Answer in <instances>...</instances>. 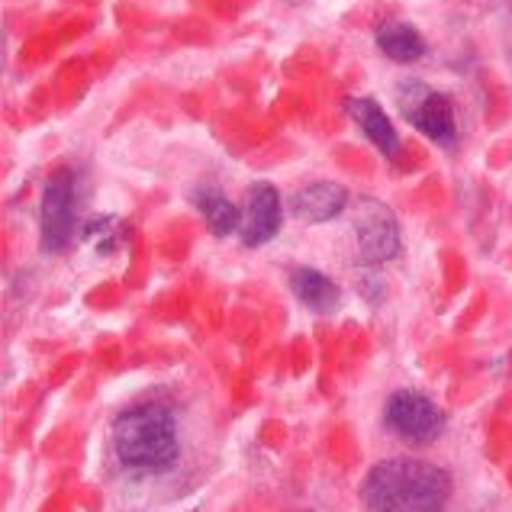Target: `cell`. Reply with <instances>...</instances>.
Returning <instances> with one entry per match:
<instances>
[{
    "instance_id": "5",
    "label": "cell",
    "mask_w": 512,
    "mask_h": 512,
    "mask_svg": "<svg viewBox=\"0 0 512 512\" xmlns=\"http://www.w3.org/2000/svg\"><path fill=\"white\" fill-rule=\"evenodd\" d=\"M355 239H358V265L380 268L400 255L403 236L400 219L387 203L374 197H361L355 207Z\"/></svg>"
},
{
    "instance_id": "9",
    "label": "cell",
    "mask_w": 512,
    "mask_h": 512,
    "mask_svg": "<svg viewBox=\"0 0 512 512\" xmlns=\"http://www.w3.org/2000/svg\"><path fill=\"white\" fill-rule=\"evenodd\" d=\"M351 123H355L364 139H368L374 149L384 155V158H397L400 155V133L393 120L387 116V110L377 104L374 97H351L345 104Z\"/></svg>"
},
{
    "instance_id": "12",
    "label": "cell",
    "mask_w": 512,
    "mask_h": 512,
    "mask_svg": "<svg viewBox=\"0 0 512 512\" xmlns=\"http://www.w3.org/2000/svg\"><path fill=\"white\" fill-rule=\"evenodd\" d=\"M374 42H377L380 55L390 58V62H397V65H413L429 49L426 36H422L413 23H403V20H390L384 26H377Z\"/></svg>"
},
{
    "instance_id": "6",
    "label": "cell",
    "mask_w": 512,
    "mask_h": 512,
    "mask_svg": "<svg viewBox=\"0 0 512 512\" xmlns=\"http://www.w3.org/2000/svg\"><path fill=\"white\" fill-rule=\"evenodd\" d=\"M384 426L406 445H432L445 432V413L426 393L397 390L384 406Z\"/></svg>"
},
{
    "instance_id": "13",
    "label": "cell",
    "mask_w": 512,
    "mask_h": 512,
    "mask_svg": "<svg viewBox=\"0 0 512 512\" xmlns=\"http://www.w3.org/2000/svg\"><path fill=\"white\" fill-rule=\"evenodd\" d=\"M116 236H120V223H116L113 216L91 219V223L84 226V239H91L97 245V252H113Z\"/></svg>"
},
{
    "instance_id": "4",
    "label": "cell",
    "mask_w": 512,
    "mask_h": 512,
    "mask_svg": "<svg viewBox=\"0 0 512 512\" xmlns=\"http://www.w3.org/2000/svg\"><path fill=\"white\" fill-rule=\"evenodd\" d=\"M393 97H397L403 120L413 129H419L426 139L442 145V149H451V145L458 142V116L448 94L435 91L426 81L403 78L393 87Z\"/></svg>"
},
{
    "instance_id": "7",
    "label": "cell",
    "mask_w": 512,
    "mask_h": 512,
    "mask_svg": "<svg viewBox=\"0 0 512 512\" xmlns=\"http://www.w3.org/2000/svg\"><path fill=\"white\" fill-rule=\"evenodd\" d=\"M284 223V203H281V190L271 181H255L248 187L245 197V210H242V229L239 239L245 248H261L268 245Z\"/></svg>"
},
{
    "instance_id": "1",
    "label": "cell",
    "mask_w": 512,
    "mask_h": 512,
    "mask_svg": "<svg viewBox=\"0 0 512 512\" xmlns=\"http://www.w3.org/2000/svg\"><path fill=\"white\" fill-rule=\"evenodd\" d=\"M451 500V474L422 458L377 461L361 484L368 512H445Z\"/></svg>"
},
{
    "instance_id": "15",
    "label": "cell",
    "mask_w": 512,
    "mask_h": 512,
    "mask_svg": "<svg viewBox=\"0 0 512 512\" xmlns=\"http://www.w3.org/2000/svg\"><path fill=\"white\" fill-rule=\"evenodd\" d=\"M190 512H194V509H190Z\"/></svg>"
},
{
    "instance_id": "8",
    "label": "cell",
    "mask_w": 512,
    "mask_h": 512,
    "mask_svg": "<svg viewBox=\"0 0 512 512\" xmlns=\"http://www.w3.org/2000/svg\"><path fill=\"white\" fill-rule=\"evenodd\" d=\"M351 207V194L348 187L339 181H313L300 187L294 197H290V213H294L300 223H332Z\"/></svg>"
},
{
    "instance_id": "11",
    "label": "cell",
    "mask_w": 512,
    "mask_h": 512,
    "mask_svg": "<svg viewBox=\"0 0 512 512\" xmlns=\"http://www.w3.org/2000/svg\"><path fill=\"white\" fill-rule=\"evenodd\" d=\"M190 200H194L197 213L203 216V223H207V229L216 239H226L232 232L242 229V210L226 197V190H219L216 184H200L194 194H190Z\"/></svg>"
},
{
    "instance_id": "2",
    "label": "cell",
    "mask_w": 512,
    "mask_h": 512,
    "mask_svg": "<svg viewBox=\"0 0 512 512\" xmlns=\"http://www.w3.org/2000/svg\"><path fill=\"white\" fill-rule=\"evenodd\" d=\"M113 455L126 471L162 474L178 461V422L171 406L158 400H142L126 406L110 432Z\"/></svg>"
},
{
    "instance_id": "14",
    "label": "cell",
    "mask_w": 512,
    "mask_h": 512,
    "mask_svg": "<svg viewBox=\"0 0 512 512\" xmlns=\"http://www.w3.org/2000/svg\"><path fill=\"white\" fill-rule=\"evenodd\" d=\"M358 294L368 303H380V300H384V294H387L384 277H380L377 271H371V268H364L361 277H358Z\"/></svg>"
},
{
    "instance_id": "3",
    "label": "cell",
    "mask_w": 512,
    "mask_h": 512,
    "mask_svg": "<svg viewBox=\"0 0 512 512\" xmlns=\"http://www.w3.org/2000/svg\"><path fill=\"white\" fill-rule=\"evenodd\" d=\"M78 171L58 165L46 184H42L39 200V248L46 255H62L75 242L78 232Z\"/></svg>"
},
{
    "instance_id": "10",
    "label": "cell",
    "mask_w": 512,
    "mask_h": 512,
    "mask_svg": "<svg viewBox=\"0 0 512 512\" xmlns=\"http://www.w3.org/2000/svg\"><path fill=\"white\" fill-rule=\"evenodd\" d=\"M290 294L316 316L335 313L342 306V287L335 284L329 274H323L319 268H310V265H300L290 271Z\"/></svg>"
}]
</instances>
